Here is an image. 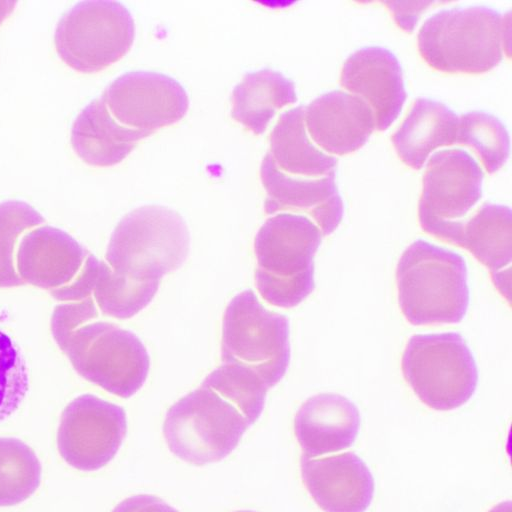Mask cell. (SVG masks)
Segmentation results:
<instances>
[{"instance_id": "6da1fadb", "label": "cell", "mask_w": 512, "mask_h": 512, "mask_svg": "<svg viewBox=\"0 0 512 512\" xmlns=\"http://www.w3.org/2000/svg\"><path fill=\"white\" fill-rule=\"evenodd\" d=\"M98 317L89 297L54 307L50 328L54 341L76 372L107 392L130 398L145 383L150 359L141 340Z\"/></svg>"}, {"instance_id": "7a4b0ae2", "label": "cell", "mask_w": 512, "mask_h": 512, "mask_svg": "<svg viewBox=\"0 0 512 512\" xmlns=\"http://www.w3.org/2000/svg\"><path fill=\"white\" fill-rule=\"evenodd\" d=\"M511 17L484 6L444 9L421 26L417 46L422 59L445 73L481 74L510 57Z\"/></svg>"}, {"instance_id": "3957f363", "label": "cell", "mask_w": 512, "mask_h": 512, "mask_svg": "<svg viewBox=\"0 0 512 512\" xmlns=\"http://www.w3.org/2000/svg\"><path fill=\"white\" fill-rule=\"evenodd\" d=\"M467 278L461 255L421 239L414 241L396 268L401 312L415 326L461 322L469 305Z\"/></svg>"}, {"instance_id": "277c9868", "label": "cell", "mask_w": 512, "mask_h": 512, "mask_svg": "<svg viewBox=\"0 0 512 512\" xmlns=\"http://www.w3.org/2000/svg\"><path fill=\"white\" fill-rule=\"evenodd\" d=\"M322 233L309 218L279 213L268 218L254 239L255 285L273 306L292 308L314 290V256Z\"/></svg>"}, {"instance_id": "5b68a950", "label": "cell", "mask_w": 512, "mask_h": 512, "mask_svg": "<svg viewBox=\"0 0 512 512\" xmlns=\"http://www.w3.org/2000/svg\"><path fill=\"white\" fill-rule=\"evenodd\" d=\"M189 247V230L178 212L161 205H144L118 222L105 260L119 274L160 281L183 265Z\"/></svg>"}, {"instance_id": "8992f818", "label": "cell", "mask_w": 512, "mask_h": 512, "mask_svg": "<svg viewBox=\"0 0 512 512\" xmlns=\"http://www.w3.org/2000/svg\"><path fill=\"white\" fill-rule=\"evenodd\" d=\"M250 426L235 405L201 384L168 409L163 435L177 458L202 466L229 456Z\"/></svg>"}, {"instance_id": "52a82bcc", "label": "cell", "mask_w": 512, "mask_h": 512, "mask_svg": "<svg viewBox=\"0 0 512 512\" xmlns=\"http://www.w3.org/2000/svg\"><path fill=\"white\" fill-rule=\"evenodd\" d=\"M221 361L253 373L268 389L274 387L290 362L288 319L268 310L252 290L240 292L223 315Z\"/></svg>"}, {"instance_id": "ba28073f", "label": "cell", "mask_w": 512, "mask_h": 512, "mask_svg": "<svg viewBox=\"0 0 512 512\" xmlns=\"http://www.w3.org/2000/svg\"><path fill=\"white\" fill-rule=\"evenodd\" d=\"M401 367L419 400L437 411L465 404L478 383L474 357L464 338L455 332L412 336L404 349Z\"/></svg>"}, {"instance_id": "9c48e42d", "label": "cell", "mask_w": 512, "mask_h": 512, "mask_svg": "<svg viewBox=\"0 0 512 512\" xmlns=\"http://www.w3.org/2000/svg\"><path fill=\"white\" fill-rule=\"evenodd\" d=\"M134 37V19L122 3L85 0L60 17L54 45L66 65L94 73L119 61L130 50Z\"/></svg>"}, {"instance_id": "30bf717a", "label": "cell", "mask_w": 512, "mask_h": 512, "mask_svg": "<svg viewBox=\"0 0 512 512\" xmlns=\"http://www.w3.org/2000/svg\"><path fill=\"white\" fill-rule=\"evenodd\" d=\"M100 261L67 232L44 225L28 231L17 251V271L24 283L44 289L59 301L91 296Z\"/></svg>"}, {"instance_id": "8fae6325", "label": "cell", "mask_w": 512, "mask_h": 512, "mask_svg": "<svg viewBox=\"0 0 512 512\" xmlns=\"http://www.w3.org/2000/svg\"><path fill=\"white\" fill-rule=\"evenodd\" d=\"M483 172L466 151L435 152L428 160L418 202L421 229L457 246L469 211L482 196Z\"/></svg>"}, {"instance_id": "7c38bea8", "label": "cell", "mask_w": 512, "mask_h": 512, "mask_svg": "<svg viewBox=\"0 0 512 512\" xmlns=\"http://www.w3.org/2000/svg\"><path fill=\"white\" fill-rule=\"evenodd\" d=\"M127 433L125 410L93 394L74 398L62 411L57 448L71 467L86 472L106 466Z\"/></svg>"}, {"instance_id": "4fadbf2b", "label": "cell", "mask_w": 512, "mask_h": 512, "mask_svg": "<svg viewBox=\"0 0 512 512\" xmlns=\"http://www.w3.org/2000/svg\"><path fill=\"white\" fill-rule=\"evenodd\" d=\"M121 124L153 134L181 120L189 99L172 77L152 71H130L114 79L100 96Z\"/></svg>"}, {"instance_id": "5bb4252c", "label": "cell", "mask_w": 512, "mask_h": 512, "mask_svg": "<svg viewBox=\"0 0 512 512\" xmlns=\"http://www.w3.org/2000/svg\"><path fill=\"white\" fill-rule=\"evenodd\" d=\"M266 191L264 210L302 212L317 224L322 236L332 234L343 218V202L335 182V173L317 177L292 176L279 170L267 152L260 166Z\"/></svg>"}, {"instance_id": "9a60e30c", "label": "cell", "mask_w": 512, "mask_h": 512, "mask_svg": "<svg viewBox=\"0 0 512 512\" xmlns=\"http://www.w3.org/2000/svg\"><path fill=\"white\" fill-rule=\"evenodd\" d=\"M339 82L371 107L378 131L396 120L406 100L399 61L382 47H364L352 53L343 63Z\"/></svg>"}, {"instance_id": "2e32d148", "label": "cell", "mask_w": 512, "mask_h": 512, "mask_svg": "<svg viewBox=\"0 0 512 512\" xmlns=\"http://www.w3.org/2000/svg\"><path fill=\"white\" fill-rule=\"evenodd\" d=\"M300 470L306 490L324 512H365L373 500L374 478L353 452L319 459L302 455Z\"/></svg>"}, {"instance_id": "e0dca14e", "label": "cell", "mask_w": 512, "mask_h": 512, "mask_svg": "<svg viewBox=\"0 0 512 512\" xmlns=\"http://www.w3.org/2000/svg\"><path fill=\"white\" fill-rule=\"evenodd\" d=\"M304 123L320 148L338 156L361 148L376 127L371 107L361 97L343 90L312 100L304 107Z\"/></svg>"}, {"instance_id": "ac0fdd59", "label": "cell", "mask_w": 512, "mask_h": 512, "mask_svg": "<svg viewBox=\"0 0 512 512\" xmlns=\"http://www.w3.org/2000/svg\"><path fill=\"white\" fill-rule=\"evenodd\" d=\"M360 413L348 398L321 393L308 398L294 418L303 456L311 458L349 448L360 429Z\"/></svg>"}, {"instance_id": "d6986e66", "label": "cell", "mask_w": 512, "mask_h": 512, "mask_svg": "<svg viewBox=\"0 0 512 512\" xmlns=\"http://www.w3.org/2000/svg\"><path fill=\"white\" fill-rule=\"evenodd\" d=\"M152 135L118 122L101 97L90 101L76 116L70 142L76 155L86 164L108 167L120 163L138 142Z\"/></svg>"}, {"instance_id": "ffe728a7", "label": "cell", "mask_w": 512, "mask_h": 512, "mask_svg": "<svg viewBox=\"0 0 512 512\" xmlns=\"http://www.w3.org/2000/svg\"><path fill=\"white\" fill-rule=\"evenodd\" d=\"M458 123L459 117L443 103L418 98L391 141L401 161L419 170L432 151L456 143Z\"/></svg>"}, {"instance_id": "44dd1931", "label": "cell", "mask_w": 512, "mask_h": 512, "mask_svg": "<svg viewBox=\"0 0 512 512\" xmlns=\"http://www.w3.org/2000/svg\"><path fill=\"white\" fill-rule=\"evenodd\" d=\"M458 247L469 251L489 269L493 282L499 287L509 283L504 268L512 260V214L509 207L485 202L470 217L462 229Z\"/></svg>"}, {"instance_id": "7402d4cb", "label": "cell", "mask_w": 512, "mask_h": 512, "mask_svg": "<svg viewBox=\"0 0 512 512\" xmlns=\"http://www.w3.org/2000/svg\"><path fill=\"white\" fill-rule=\"evenodd\" d=\"M270 154L276 167L286 174L317 178L335 173L337 159L317 148L304 123V106L280 115L270 137Z\"/></svg>"}, {"instance_id": "603a6c76", "label": "cell", "mask_w": 512, "mask_h": 512, "mask_svg": "<svg viewBox=\"0 0 512 512\" xmlns=\"http://www.w3.org/2000/svg\"><path fill=\"white\" fill-rule=\"evenodd\" d=\"M296 101L294 83L280 72L265 68L246 73L233 88L231 116L259 135L278 110Z\"/></svg>"}, {"instance_id": "cb8c5ba5", "label": "cell", "mask_w": 512, "mask_h": 512, "mask_svg": "<svg viewBox=\"0 0 512 512\" xmlns=\"http://www.w3.org/2000/svg\"><path fill=\"white\" fill-rule=\"evenodd\" d=\"M41 476V463L29 445L14 437H0V507L30 498Z\"/></svg>"}, {"instance_id": "d4e9b609", "label": "cell", "mask_w": 512, "mask_h": 512, "mask_svg": "<svg viewBox=\"0 0 512 512\" xmlns=\"http://www.w3.org/2000/svg\"><path fill=\"white\" fill-rule=\"evenodd\" d=\"M159 280H139L113 271L100 261L93 291L94 301L102 313L128 319L144 309L157 293Z\"/></svg>"}, {"instance_id": "484cf974", "label": "cell", "mask_w": 512, "mask_h": 512, "mask_svg": "<svg viewBox=\"0 0 512 512\" xmlns=\"http://www.w3.org/2000/svg\"><path fill=\"white\" fill-rule=\"evenodd\" d=\"M456 144L472 149L489 174L503 167L510 152L505 126L495 116L480 111L459 117Z\"/></svg>"}, {"instance_id": "4316f807", "label": "cell", "mask_w": 512, "mask_h": 512, "mask_svg": "<svg viewBox=\"0 0 512 512\" xmlns=\"http://www.w3.org/2000/svg\"><path fill=\"white\" fill-rule=\"evenodd\" d=\"M45 222L30 204L21 200L0 202V287L25 284L17 271V251L22 237Z\"/></svg>"}, {"instance_id": "83f0119b", "label": "cell", "mask_w": 512, "mask_h": 512, "mask_svg": "<svg viewBox=\"0 0 512 512\" xmlns=\"http://www.w3.org/2000/svg\"><path fill=\"white\" fill-rule=\"evenodd\" d=\"M201 384L235 405L250 425L258 420L264 409L268 388L256 375L243 368L222 364Z\"/></svg>"}, {"instance_id": "f1b7e54d", "label": "cell", "mask_w": 512, "mask_h": 512, "mask_svg": "<svg viewBox=\"0 0 512 512\" xmlns=\"http://www.w3.org/2000/svg\"><path fill=\"white\" fill-rule=\"evenodd\" d=\"M28 390L24 356L14 340L0 329V422L18 410Z\"/></svg>"}, {"instance_id": "f546056e", "label": "cell", "mask_w": 512, "mask_h": 512, "mask_svg": "<svg viewBox=\"0 0 512 512\" xmlns=\"http://www.w3.org/2000/svg\"><path fill=\"white\" fill-rule=\"evenodd\" d=\"M111 512H179L161 498L139 494L125 498Z\"/></svg>"}, {"instance_id": "4dcf8cb0", "label": "cell", "mask_w": 512, "mask_h": 512, "mask_svg": "<svg viewBox=\"0 0 512 512\" xmlns=\"http://www.w3.org/2000/svg\"><path fill=\"white\" fill-rule=\"evenodd\" d=\"M17 1L0 0V25L13 12Z\"/></svg>"}, {"instance_id": "1f68e13d", "label": "cell", "mask_w": 512, "mask_h": 512, "mask_svg": "<svg viewBox=\"0 0 512 512\" xmlns=\"http://www.w3.org/2000/svg\"><path fill=\"white\" fill-rule=\"evenodd\" d=\"M488 512H512L511 501H504L494 506Z\"/></svg>"}, {"instance_id": "d6a6232c", "label": "cell", "mask_w": 512, "mask_h": 512, "mask_svg": "<svg viewBox=\"0 0 512 512\" xmlns=\"http://www.w3.org/2000/svg\"><path fill=\"white\" fill-rule=\"evenodd\" d=\"M235 512H255V511H251V510H239V511H235Z\"/></svg>"}]
</instances>
